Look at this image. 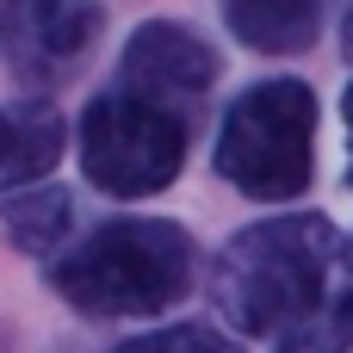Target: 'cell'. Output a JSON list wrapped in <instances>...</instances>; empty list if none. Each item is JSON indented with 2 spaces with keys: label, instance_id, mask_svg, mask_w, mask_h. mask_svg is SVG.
Returning <instances> with one entry per match:
<instances>
[{
  "label": "cell",
  "instance_id": "12",
  "mask_svg": "<svg viewBox=\"0 0 353 353\" xmlns=\"http://www.w3.org/2000/svg\"><path fill=\"white\" fill-rule=\"evenodd\" d=\"M341 118H347V186H353V81H347V93H341Z\"/></svg>",
  "mask_w": 353,
  "mask_h": 353
},
{
  "label": "cell",
  "instance_id": "14",
  "mask_svg": "<svg viewBox=\"0 0 353 353\" xmlns=\"http://www.w3.org/2000/svg\"><path fill=\"white\" fill-rule=\"evenodd\" d=\"M347 50H353V6H347Z\"/></svg>",
  "mask_w": 353,
  "mask_h": 353
},
{
  "label": "cell",
  "instance_id": "11",
  "mask_svg": "<svg viewBox=\"0 0 353 353\" xmlns=\"http://www.w3.org/2000/svg\"><path fill=\"white\" fill-rule=\"evenodd\" d=\"M112 353H242V347H236V335H223L211 323H168L155 335H130Z\"/></svg>",
  "mask_w": 353,
  "mask_h": 353
},
{
  "label": "cell",
  "instance_id": "1",
  "mask_svg": "<svg viewBox=\"0 0 353 353\" xmlns=\"http://www.w3.org/2000/svg\"><path fill=\"white\" fill-rule=\"evenodd\" d=\"M341 230L316 211L236 230L211 261V304L236 335H285L341 285Z\"/></svg>",
  "mask_w": 353,
  "mask_h": 353
},
{
  "label": "cell",
  "instance_id": "8",
  "mask_svg": "<svg viewBox=\"0 0 353 353\" xmlns=\"http://www.w3.org/2000/svg\"><path fill=\"white\" fill-rule=\"evenodd\" d=\"M329 12H335V0H223L230 37L261 56H304L323 37Z\"/></svg>",
  "mask_w": 353,
  "mask_h": 353
},
{
  "label": "cell",
  "instance_id": "4",
  "mask_svg": "<svg viewBox=\"0 0 353 353\" xmlns=\"http://www.w3.org/2000/svg\"><path fill=\"white\" fill-rule=\"evenodd\" d=\"M74 143H81V174L105 199H149L174 186L186 168V112L143 99L130 87H112L87 99Z\"/></svg>",
  "mask_w": 353,
  "mask_h": 353
},
{
  "label": "cell",
  "instance_id": "6",
  "mask_svg": "<svg viewBox=\"0 0 353 353\" xmlns=\"http://www.w3.org/2000/svg\"><path fill=\"white\" fill-rule=\"evenodd\" d=\"M217 81V50L180 25V19H149L130 31L124 56H118V87L143 93V99H161L174 112H192Z\"/></svg>",
  "mask_w": 353,
  "mask_h": 353
},
{
  "label": "cell",
  "instance_id": "7",
  "mask_svg": "<svg viewBox=\"0 0 353 353\" xmlns=\"http://www.w3.org/2000/svg\"><path fill=\"white\" fill-rule=\"evenodd\" d=\"M68 149V124L50 99H6L0 105V199L37 186Z\"/></svg>",
  "mask_w": 353,
  "mask_h": 353
},
{
  "label": "cell",
  "instance_id": "9",
  "mask_svg": "<svg viewBox=\"0 0 353 353\" xmlns=\"http://www.w3.org/2000/svg\"><path fill=\"white\" fill-rule=\"evenodd\" d=\"M6 223V242L19 254H56L68 242V223H74V199L62 186H19L0 211Z\"/></svg>",
  "mask_w": 353,
  "mask_h": 353
},
{
  "label": "cell",
  "instance_id": "2",
  "mask_svg": "<svg viewBox=\"0 0 353 353\" xmlns=\"http://www.w3.org/2000/svg\"><path fill=\"white\" fill-rule=\"evenodd\" d=\"M199 285V242L168 217H118L81 242H62L50 261V292L99 323L161 316Z\"/></svg>",
  "mask_w": 353,
  "mask_h": 353
},
{
  "label": "cell",
  "instance_id": "13",
  "mask_svg": "<svg viewBox=\"0 0 353 353\" xmlns=\"http://www.w3.org/2000/svg\"><path fill=\"white\" fill-rule=\"evenodd\" d=\"M341 273H347V285H353V236L341 242Z\"/></svg>",
  "mask_w": 353,
  "mask_h": 353
},
{
  "label": "cell",
  "instance_id": "3",
  "mask_svg": "<svg viewBox=\"0 0 353 353\" xmlns=\"http://www.w3.org/2000/svg\"><path fill=\"white\" fill-rule=\"evenodd\" d=\"M223 186L261 205H285L316 174V93L310 81H254L230 99L211 149Z\"/></svg>",
  "mask_w": 353,
  "mask_h": 353
},
{
  "label": "cell",
  "instance_id": "10",
  "mask_svg": "<svg viewBox=\"0 0 353 353\" xmlns=\"http://www.w3.org/2000/svg\"><path fill=\"white\" fill-rule=\"evenodd\" d=\"M273 353H353V285L341 279L329 292V304H316L304 323H292Z\"/></svg>",
  "mask_w": 353,
  "mask_h": 353
},
{
  "label": "cell",
  "instance_id": "5",
  "mask_svg": "<svg viewBox=\"0 0 353 353\" xmlns=\"http://www.w3.org/2000/svg\"><path fill=\"white\" fill-rule=\"evenodd\" d=\"M99 25H105V12L93 0H6L0 43L25 87H50L93 50Z\"/></svg>",
  "mask_w": 353,
  "mask_h": 353
}]
</instances>
